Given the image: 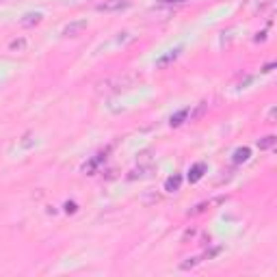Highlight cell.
<instances>
[{
  "mask_svg": "<svg viewBox=\"0 0 277 277\" xmlns=\"http://www.w3.org/2000/svg\"><path fill=\"white\" fill-rule=\"evenodd\" d=\"M137 82H139V78H137L134 74L113 76V78H106L104 82H100V85H98V91H100V93H121V91L132 89Z\"/></svg>",
  "mask_w": 277,
  "mask_h": 277,
  "instance_id": "6da1fadb",
  "label": "cell"
},
{
  "mask_svg": "<svg viewBox=\"0 0 277 277\" xmlns=\"http://www.w3.org/2000/svg\"><path fill=\"white\" fill-rule=\"evenodd\" d=\"M130 0H104V2L98 4V11H104V13H121L130 7Z\"/></svg>",
  "mask_w": 277,
  "mask_h": 277,
  "instance_id": "7a4b0ae2",
  "label": "cell"
},
{
  "mask_svg": "<svg viewBox=\"0 0 277 277\" xmlns=\"http://www.w3.org/2000/svg\"><path fill=\"white\" fill-rule=\"evenodd\" d=\"M87 28V20H76V22H69V24L63 28V37H78L82 35V31Z\"/></svg>",
  "mask_w": 277,
  "mask_h": 277,
  "instance_id": "3957f363",
  "label": "cell"
},
{
  "mask_svg": "<svg viewBox=\"0 0 277 277\" xmlns=\"http://www.w3.org/2000/svg\"><path fill=\"white\" fill-rule=\"evenodd\" d=\"M41 20H44V13H39V11H31V13L22 15L20 26H24V28H33V26H37Z\"/></svg>",
  "mask_w": 277,
  "mask_h": 277,
  "instance_id": "277c9868",
  "label": "cell"
},
{
  "mask_svg": "<svg viewBox=\"0 0 277 277\" xmlns=\"http://www.w3.org/2000/svg\"><path fill=\"white\" fill-rule=\"evenodd\" d=\"M204 173H206V163H195L191 169H188V182L195 184V182H199L204 178Z\"/></svg>",
  "mask_w": 277,
  "mask_h": 277,
  "instance_id": "5b68a950",
  "label": "cell"
},
{
  "mask_svg": "<svg viewBox=\"0 0 277 277\" xmlns=\"http://www.w3.org/2000/svg\"><path fill=\"white\" fill-rule=\"evenodd\" d=\"M180 186H182V175L180 173H173L165 180V191L167 193H178Z\"/></svg>",
  "mask_w": 277,
  "mask_h": 277,
  "instance_id": "8992f818",
  "label": "cell"
},
{
  "mask_svg": "<svg viewBox=\"0 0 277 277\" xmlns=\"http://www.w3.org/2000/svg\"><path fill=\"white\" fill-rule=\"evenodd\" d=\"M180 52H182V48H173V50H169L167 55H163L161 58H158V61H156V65H158V67H167L169 63L175 61V58L180 56Z\"/></svg>",
  "mask_w": 277,
  "mask_h": 277,
  "instance_id": "52a82bcc",
  "label": "cell"
},
{
  "mask_svg": "<svg viewBox=\"0 0 277 277\" xmlns=\"http://www.w3.org/2000/svg\"><path fill=\"white\" fill-rule=\"evenodd\" d=\"M188 115H191V109H182V111H178L171 119H169V126L171 128H178V126H182L186 119H188Z\"/></svg>",
  "mask_w": 277,
  "mask_h": 277,
  "instance_id": "ba28073f",
  "label": "cell"
},
{
  "mask_svg": "<svg viewBox=\"0 0 277 277\" xmlns=\"http://www.w3.org/2000/svg\"><path fill=\"white\" fill-rule=\"evenodd\" d=\"M152 171H154V167H152V165H147V167L132 169L128 178H130V180H137V178H150V175H152Z\"/></svg>",
  "mask_w": 277,
  "mask_h": 277,
  "instance_id": "9c48e42d",
  "label": "cell"
},
{
  "mask_svg": "<svg viewBox=\"0 0 277 277\" xmlns=\"http://www.w3.org/2000/svg\"><path fill=\"white\" fill-rule=\"evenodd\" d=\"M249 156H251V150H249V147H238V150L234 152V158H232V161L236 163V165H240V163H247V161H249Z\"/></svg>",
  "mask_w": 277,
  "mask_h": 277,
  "instance_id": "30bf717a",
  "label": "cell"
},
{
  "mask_svg": "<svg viewBox=\"0 0 277 277\" xmlns=\"http://www.w3.org/2000/svg\"><path fill=\"white\" fill-rule=\"evenodd\" d=\"M219 202H221V199H212V202H204V204H197V206H195V208H193V210H188V215H193V217H195V215H202V212L210 210V206H215V204H219Z\"/></svg>",
  "mask_w": 277,
  "mask_h": 277,
  "instance_id": "8fae6325",
  "label": "cell"
},
{
  "mask_svg": "<svg viewBox=\"0 0 277 277\" xmlns=\"http://www.w3.org/2000/svg\"><path fill=\"white\" fill-rule=\"evenodd\" d=\"M275 137H273V134H269V137H264V139H260V141H258V147H260V150H271V147H273L275 145Z\"/></svg>",
  "mask_w": 277,
  "mask_h": 277,
  "instance_id": "7c38bea8",
  "label": "cell"
},
{
  "mask_svg": "<svg viewBox=\"0 0 277 277\" xmlns=\"http://www.w3.org/2000/svg\"><path fill=\"white\" fill-rule=\"evenodd\" d=\"M202 262V258L199 256H193V258H186V262H182L180 264V269L182 271H188V269H193V267H197V264Z\"/></svg>",
  "mask_w": 277,
  "mask_h": 277,
  "instance_id": "4fadbf2b",
  "label": "cell"
},
{
  "mask_svg": "<svg viewBox=\"0 0 277 277\" xmlns=\"http://www.w3.org/2000/svg\"><path fill=\"white\" fill-rule=\"evenodd\" d=\"M9 48H11V50H20V52H22V50L26 48V41H24V39H13V41L9 44Z\"/></svg>",
  "mask_w": 277,
  "mask_h": 277,
  "instance_id": "5bb4252c",
  "label": "cell"
},
{
  "mask_svg": "<svg viewBox=\"0 0 277 277\" xmlns=\"http://www.w3.org/2000/svg\"><path fill=\"white\" fill-rule=\"evenodd\" d=\"M65 212H76V204L74 202H67L65 204Z\"/></svg>",
  "mask_w": 277,
  "mask_h": 277,
  "instance_id": "9a60e30c",
  "label": "cell"
},
{
  "mask_svg": "<svg viewBox=\"0 0 277 277\" xmlns=\"http://www.w3.org/2000/svg\"><path fill=\"white\" fill-rule=\"evenodd\" d=\"M165 4H180V2H186V0H161Z\"/></svg>",
  "mask_w": 277,
  "mask_h": 277,
  "instance_id": "2e32d148",
  "label": "cell"
},
{
  "mask_svg": "<svg viewBox=\"0 0 277 277\" xmlns=\"http://www.w3.org/2000/svg\"><path fill=\"white\" fill-rule=\"evenodd\" d=\"M275 67V63H269V65H264V69H262V72H271V69H273Z\"/></svg>",
  "mask_w": 277,
  "mask_h": 277,
  "instance_id": "e0dca14e",
  "label": "cell"
},
{
  "mask_svg": "<svg viewBox=\"0 0 277 277\" xmlns=\"http://www.w3.org/2000/svg\"><path fill=\"white\" fill-rule=\"evenodd\" d=\"M74 2H78V0H74Z\"/></svg>",
  "mask_w": 277,
  "mask_h": 277,
  "instance_id": "ac0fdd59",
  "label": "cell"
}]
</instances>
